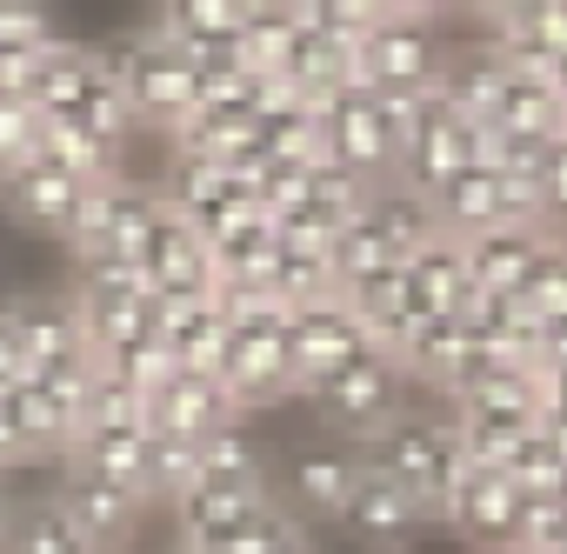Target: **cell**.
I'll list each match as a JSON object with an SVG mask.
<instances>
[{
  "instance_id": "1",
  "label": "cell",
  "mask_w": 567,
  "mask_h": 554,
  "mask_svg": "<svg viewBox=\"0 0 567 554\" xmlns=\"http://www.w3.org/2000/svg\"><path fill=\"white\" fill-rule=\"evenodd\" d=\"M408 388H414V381L401 375V361H388L381 348H361L354 361H341L334 375H321V381L308 388V408L321 414L328 434H341L348 448H361L368 434H381L394 414L414 408Z\"/></svg>"
},
{
  "instance_id": "2",
  "label": "cell",
  "mask_w": 567,
  "mask_h": 554,
  "mask_svg": "<svg viewBox=\"0 0 567 554\" xmlns=\"http://www.w3.org/2000/svg\"><path fill=\"white\" fill-rule=\"evenodd\" d=\"M101 61H107V74H114V88H121V101H127L134 127L167 134V127L200 101L194 68L174 54V41H167L161 28H141V34H127V41L101 48Z\"/></svg>"
},
{
  "instance_id": "3",
  "label": "cell",
  "mask_w": 567,
  "mask_h": 554,
  "mask_svg": "<svg viewBox=\"0 0 567 554\" xmlns=\"http://www.w3.org/2000/svg\"><path fill=\"white\" fill-rule=\"evenodd\" d=\"M361 461L381 468V474H394V481H401L408 494H421L427 514L441 521V494H447V481H454V468H461V441H454V421H447V414L408 408V414H394L381 434L361 441Z\"/></svg>"
},
{
  "instance_id": "4",
  "label": "cell",
  "mask_w": 567,
  "mask_h": 554,
  "mask_svg": "<svg viewBox=\"0 0 567 554\" xmlns=\"http://www.w3.org/2000/svg\"><path fill=\"white\" fill-rule=\"evenodd\" d=\"M441 61H447V41L427 14H388L381 28L361 34L354 81L368 94H421V88H434Z\"/></svg>"
},
{
  "instance_id": "5",
  "label": "cell",
  "mask_w": 567,
  "mask_h": 554,
  "mask_svg": "<svg viewBox=\"0 0 567 554\" xmlns=\"http://www.w3.org/2000/svg\"><path fill=\"white\" fill-rule=\"evenodd\" d=\"M520 507H527V494L501 468H481L467 454H461V468H454V481L441 494V521L461 541H474L481 554H514L520 547Z\"/></svg>"
},
{
  "instance_id": "6",
  "label": "cell",
  "mask_w": 567,
  "mask_h": 554,
  "mask_svg": "<svg viewBox=\"0 0 567 554\" xmlns=\"http://www.w3.org/2000/svg\"><path fill=\"white\" fill-rule=\"evenodd\" d=\"M321 141H328V161L361 174L368 187L394 181V167H401V141H394V127L368 88H341L321 101Z\"/></svg>"
},
{
  "instance_id": "7",
  "label": "cell",
  "mask_w": 567,
  "mask_h": 554,
  "mask_svg": "<svg viewBox=\"0 0 567 554\" xmlns=\"http://www.w3.org/2000/svg\"><path fill=\"white\" fill-rule=\"evenodd\" d=\"M28 355V375H68V368H87L94 348L81 335V315H74V295H21L0 308Z\"/></svg>"
},
{
  "instance_id": "8",
  "label": "cell",
  "mask_w": 567,
  "mask_h": 554,
  "mask_svg": "<svg viewBox=\"0 0 567 554\" xmlns=\"http://www.w3.org/2000/svg\"><path fill=\"white\" fill-rule=\"evenodd\" d=\"M427 521H434V514H427L421 494H408L394 474H381V468L361 461V481H354V494H348V507H341L334 527H348V534H354L361 547H374V554H394V547H408Z\"/></svg>"
},
{
  "instance_id": "9",
  "label": "cell",
  "mask_w": 567,
  "mask_h": 554,
  "mask_svg": "<svg viewBox=\"0 0 567 554\" xmlns=\"http://www.w3.org/2000/svg\"><path fill=\"white\" fill-rule=\"evenodd\" d=\"M141 267H147V281H154L161 301H207V295L220 288L207 240H200L167 201H161V214H154V227H147V240H141Z\"/></svg>"
},
{
  "instance_id": "10",
  "label": "cell",
  "mask_w": 567,
  "mask_h": 554,
  "mask_svg": "<svg viewBox=\"0 0 567 554\" xmlns=\"http://www.w3.org/2000/svg\"><path fill=\"white\" fill-rule=\"evenodd\" d=\"M220 388H227V401H234L240 421L260 414V408H280L288 394H301L295 361H288V328H280V335H227Z\"/></svg>"
},
{
  "instance_id": "11",
  "label": "cell",
  "mask_w": 567,
  "mask_h": 554,
  "mask_svg": "<svg viewBox=\"0 0 567 554\" xmlns=\"http://www.w3.org/2000/svg\"><path fill=\"white\" fill-rule=\"evenodd\" d=\"M161 201H167L200 240H214V234H227L234 220H254V214H260L254 194H247L220 161H174L167 181H161Z\"/></svg>"
},
{
  "instance_id": "12",
  "label": "cell",
  "mask_w": 567,
  "mask_h": 554,
  "mask_svg": "<svg viewBox=\"0 0 567 554\" xmlns=\"http://www.w3.org/2000/svg\"><path fill=\"white\" fill-rule=\"evenodd\" d=\"M361 348H374V341H368V328L354 321V308H348L341 295L308 301V308H295V315H288V361H295L301 394H308L321 375H334L341 361H354Z\"/></svg>"
},
{
  "instance_id": "13",
  "label": "cell",
  "mask_w": 567,
  "mask_h": 554,
  "mask_svg": "<svg viewBox=\"0 0 567 554\" xmlns=\"http://www.w3.org/2000/svg\"><path fill=\"white\" fill-rule=\"evenodd\" d=\"M54 507L107 554V547H121L127 534H134V521H141V507H147V494H134L127 481H107V474H94V468H81V461H61V488H54Z\"/></svg>"
},
{
  "instance_id": "14",
  "label": "cell",
  "mask_w": 567,
  "mask_h": 554,
  "mask_svg": "<svg viewBox=\"0 0 567 554\" xmlns=\"http://www.w3.org/2000/svg\"><path fill=\"white\" fill-rule=\"evenodd\" d=\"M87 187H94V181H81V174H68L61 161L34 154V161H21V167L0 174V207H8L21 227H34V234H61V240H68V227H74Z\"/></svg>"
},
{
  "instance_id": "15",
  "label": "cell",
  "mask_w": 567,
  "mask_h": 554,
  "mask_svg": "<svg viewBox=\"0 0 567 554\" xmlns=\"http://www.w3.org/2000/svg\"><path fill=\"white\" fill-rule=\"evenodd\" d=\"M354 481H361V448H348V441H308L288 461V494H280V501H288L301 521H341Z\"/></svg>"
},
{
  "instance_id": "16",
  "label": "cell",
  "mask_w": 567,
  "mask_h": 554,
  "mask_svg": "<svg viewBox=\"0 0 567 554\" xmlns=\"http://www.w3.org/2000/svg\"><path fill=\"white\" fill-rule=\"evenodd\" d=\"M147 421H154V434H187V441H207V434L234 428L240 414H234V401H227L220 375H187V368H174V375L147 394Z\"/></svg>"
},
{
  "instance_id": "17",
  "label": "cell",
  "mask_w": 567,
  "mask_h": 554,
  "mask_svg": "<svg viewBox=\"0 0 567 554\" xmlns=\"http://www.w3.org/2000/svg\"><path fill=\"white\" fill-rule=\"evenodd\" d=\"M401 274H408V308L414 315H461L467 295H474V274H467V254H461L454 234H434L427 247H414L401 260Z\"/></svg>"
},
{
  "instance_id": "18",
  "label": "cell",
  "mask_w": 567,
  "mask_h": 554,
  "mask_svg": "<svg viewBox=\"0 0 567 554\" xmlns=\"http://www.w3.org/2000/svg\"><path fill=\"white\" fill-rule=\"evenodd\" d=\"M154 308H161V348H167V361L187 368V375H220L227 321H220L214 295L207 301H161L154 295Z\"/></svg>"
},
{
  "instance_id": "19",
  "label": "cell",
  "mask_w": 567,
  "mask_h": 554,
  "mask_svg": "<svg viewBox=\"0 0 567 554\" xmlns=\"http://www.w3.org/2000/svg\"><path fill=\"white\" fill-rule=\"evenodd\" d=\"M540 247H547V227H487V234L461 240L474 288H487V295H520V281L540 260Z\"/></svg>"
},
{
  "instance_id": "20",
  "label": "cell",
  "mask_w": 567,
  "mask_h": 554,
  "mask_svg": "<svg viewBox=\"0 0 567 554\" xmlns=\"http://www.w3.org/2000/svg\"><path fill=\"white\" fill-rule=\"evenodd\" d=\"M361 220L381 234V247H388L394 260H408L414 247H427V240L441 234V227H434V201H427L421 187H408V181H374Z\"/></svg>"
},
{
  "instance_id": "21",
  "label": "cell",
  "mask_w": 567,
  "mask_h": 554,
  "mask_svg": "<svg viewBox=\"0 0 567 554\" xmlns=\"http://www.w3.org/2000/svg\"><path fill=\"white\" fill-rule=\"evenodd\" d=\"M427 201H434V227H441V234H454V240H474V234L501 227L494 167H461V174H447Z\"/></svg>"
},
{
  "instance_id": "22",
  "label": "cell",
  "mask_w": 567,
  "mask_h": 554,
  "mask_svg": "<svg viewBox=\"0 0 567 554\" xmlns=\"http://www.w3.org/2000/svg\"><path fill=\"white\" fill-rule=\"evenodd\" d=\"M274 247H280V234H274V220H267V214L234 220L227 234H214V240H207V254H214V274H220V281H254V288H267Z\"/></svg>"
},
{
  "instance_id": "23",
  "label": "cell",
  "mask_w": 567,
  "mask_h": 554,
  "mask_svg": "<svg viewBox=\"0 0 567 554\" xmlns=\"http://www.w3.org/2000/svg\"><path fill=\"white\" fill-rule=\"evenodd\" d=\"M267 288H274V301H288V308L328 301V295H334V267H328V247L280 240V247H274V267H267Z\"/></svg>"
},
{
  "instance_id": "24",
  "label": "cell",
  "mask_w": 567,
  "mask_h": 554,
  "mask_svg": "<svg viewBox=\"0 0 567 554\" xmlns=\"http://www.w3.org/2000/svg\"><path fill=\"white\" fill-rule=\"evenodd\" d=\"M8 554H101L61 507H54V494L48 501H34V507H14V521H8Z\"/></svg>"
},
{
  "instance_id": "25",
  "label": "cell",
  "mask_w": 567,
  "mask_h": 554,
  "mask_svg": "<svg viewBox=\"0 0 567 554\" xmlns=\"http://www.w3.org/2000/svg\"><path fill=\"white\" fill-rule=\"evenodd\" d=\"M200 481V441L187 434H147V468H141V494L147 501H181Z\"/></svg>"
},
{
  "instance_id": "26",
  "label": "cell",
  "mask_w": 567,
  "mask_h": 554,
  "mask_svg": "<svg viewBox=\"0 0 567 554\" xmlns=\"http://www.w3.org/2000/svg\"><path fill=\"white\" fill-rule=\"evenodd\" d=\"M200 481H227V488H260L267 481V461H260V441L247 434V421L200 441Z\"/></svg>"
},
{
  "instance_id": "27",
  "label": "cell",
  "mask_w": 567,
  "mask_h": 554,
  "mask_svg": "<svg viewBox=\"0 0 567 554\" xmlns=\"http://www.w3.org/2000/svg\"><path fill=\"white\" fill-rule=\"evenodd\" d=\"M501 474L520 488V494H554V481L567 474V448L547 434V428H534V434H520L514 448H507V461H501Z\"/></svg>"
},
{
  "instance_id": "28",
  "label": "cell",
  "mask_w": 567,
  "mask_h": 554,
  "mask_svg": "<svg viewBox=\"0 0 567 554\" xmlns=\"http://www.w3.org/2000/svg\"><path fill=\"white\" fill-rule=\"evenodd\" d=\"M41 141H48V114L34 101H21V94H0V174L34 161Z\"/></svg>"
},
{
  "instance_id": "29",
  "label": "cell",
  "mask_w": 567,
  "mask_h": 554,
  "mask_svg": "<svg viewBox=\"0 0 567 554\" xmlns=\"http://www.w3.org/2000/svg\"><path fill=\"white\" fill-rule=\"evenodd\" d=\"M394 254L381 247V234L354 214L334 240H328V267H334V288H348V281H361V274H374V267H388Z\"/></svg>"
},
{
  "instance_id": "30",
  "label": "cell",
  "mask_w": 567,
  "mask_h": 554,
  "mask_svg": "<svg viewBox=\"0 0 567 554\" xmlns=\"http://www.w3.org/2000/svg\"><path fill=\"white\" fill-rule=\"evenodd\" d=\"M61 41L41 0H0V54H48Z\"/></svg>"
},
{
  "instance_id": "31",
  "label": "cell",
  "mask_w": 567,
  "mask_h": 554,
  "mask_svg": "<svg viewBox=\"0 0 567 554\" xmlns=\"http://www.w3.org/2000/svg\"><path fill=\"white\" fill-rule=\"evenodd\" d=\"M101 375H114V381H121V388H134V394H154V388L174 375V361H167L161 335H147V341H127V348L101 355Z\"/></svg>"
},
{
  "instance_id": "32",
  "label": "cell",
  "mask_w": 567,
  "mask_h": 554,
  "mask_svg": "<svg viewBox=\"0 0 567 554\" xmlns=\"http://www.w3.org/2000/svg\"><path fill=\"white\" fill-rule=\"evenodd\" d=\"M240 21H247L240 0H161L154 14L161 34H234Z\"/></svg>"
},
{
  "instance_id": "33",
  "label": "cell",
  "mask_w": 567,
  "mask_h": 554,
  "mask_svg": "<svg viewBox=\"0 0 567 554\" xmlns=\"http://www.w3.org/2000/svg\"><path fill=\"white\" fill-rule=\"evenodd\" d=\"M540 214H547V234L567 240V134L547 141V161H540Z\"/></svg>"
},
{
  "instance_id": "34",
  "label": "cell",
  "mask_w": 567,
  "mask_h": 554,
  "mask_svg": "<svg viewBox=\"0 0 567 554\" xmlns=\"http://www.w3.org/2000/svg\"><path fill=\"white\" fill-rule=\"evenodd\" d=\"M534 408H540V428H567V368H540Z\"/></svg>"
},
{
  "instance_id": "35",
  "label": "cell",
  "mask_w": 567,
  "mask_h": 554,
  "mask_svg": "<svg viewBox=\"0 0 567 554\" xmlns=\"http://www.w3.org/2000/svg\"><path fill=\"white\" fill-rule=\"evenodd\" d=\"M28 381V355H21V341H14V328H8V315H0V394H14Z\"/></svg>"
},
{
  "instance_id": "36",
  "label": "cell",
  "mask_w": 567,
  "mask_h": 554,
  "mask_svg": "<svg viewBox=\"0 0 567 554\" xmlns=\"http://www.w3.org/2000/svg\"><path fill=\"white\" fill-rule=\"evenodd\" d=\"M14 507H21V501H14V474H8V468H0V534H8V521H14Z\"/></svg>"
},
{
  "instance_id": "37",
  "label": "cell",
  "mask_w": 567,
  "mask_h": 554,
  "mask_svg": "<svg viewBox=\"0 0 567 554\" xmlns=\"http://www.w3.org/2000/svg\"><path fill=\"white\" fill-rule=\"evenodd\" d=\"M547 88H554V94H560V107H567V54H554V61H547Z\"/></svg>"
},
{
  "instance_id": "38",
  "label": "cell",
  "mask_w": 567,
  "mask_h": 554,
  "mask_svg": "<svg viewBox=\"0 0 567 554\" xmlns=\"http://www.w3.org/2000/svg\"><path fill=\"white\" fill-rule=\"evenodd\" d=\"M274 554H321V547H315V534H295L288 547H274Z\"/></svg>"
},
{
  "instance_id": "39",
  "label": "cell",
  "mask_w": 567,
  "mask_h": 554,
  "mask_svg": "<svg viewBox=\"0 0 567 554\" xmlns=\"http://www.w3.org/2000/svg\"><path fill=\"white\" fill-rule=\"evenodd\" d=\"M174 554H187V547H174Z\"/></svg>"
}]
</instances>
